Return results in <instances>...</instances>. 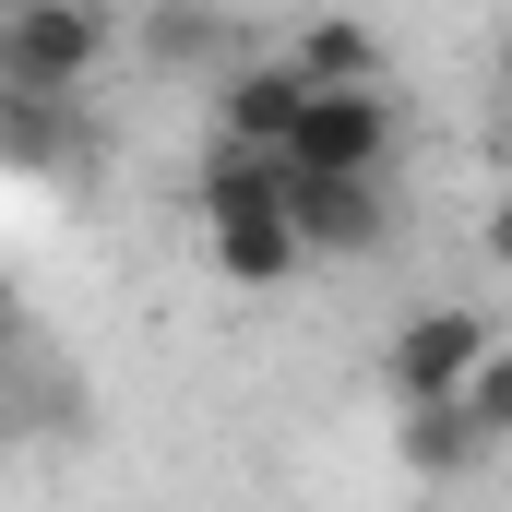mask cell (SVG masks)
<instances>
[{"label":"cell","mask_w":512,"mask_h":512,"mask_svg":"<svg viewBox=\"0 0 512 512\" xmlns=\"http://www.w3.org/2000/svg\"><path fill=\"white\" fill-rule=\"evenodd\" d=\"M465 417H477L489 441H512V346H489V358H477V382H465Z\"/></svg>","instance_id":"10"},{"label":"cell","mask_w":512,"mask_h":512,"mask_svg":"<svg viewBox=\"0 0 512 512\" xmlns=\"http://www.w3.org/2000/svg\"><path fill=\"white\" fill-rule=\"evenodd\" d=\"M393 453H405V465H417V477L441 489V477H477L489 429L465 417V393H441V405H405V417H393Z\"/></svg>","instance_id":"7"},{"label":"cell","mask_w":512,"mask_h":512,"mask_svg":"<svg viewBox=\"0 0 512 512\" xmlns=\"http://www.w3.org/2000/svg\"><path fill=\"white\" fill-rule=\"evenodd\" d=\"M84 96H24V84H0V167H24V179H72L84 167Z\"/></svg>","instance_id":"5"},{"label":"cell","mask_w":512,"mask_h":512,"mask_svg":"<svg viewBox=\"0 0 512 512\" xmlns=\"http://www.w3.org/2000/svg\"><path fill=\"white\" fill-rule=\"evenodd\" d=\"M108 60V12L96 0H0V84L24 96H84Z\"/></svg>","instance_id":"1"},{"label":"cell","mask_w":512,"mask_h":512,"mask_svg":"<svg viewBox=\"0 0 512 512\" xmlns=\"http://www.w3.org/2000/svg\"><path fill=\"white\" fill-rule=\"evenodd\" d=\"M489 262H512V191H501V215H489Z\"/></svg>","instance_id":"12"},{"label":"cell","mask_w":512,"mask_h":512,"mask_svg":"<svg viewBox=\"0 0 512 512\" xmlns=\"http://www.w3.org/2000/svg\"><path fill=\"white\" fill-rule=\"evenodd\" d=\"M215 262H227L239 286H286L310 251H298V227H286V215H215Z\"/></svg>","instance_id":"9"},{"label":"cell","mask_w":512,"mask_h":512,"mask_svg":"<svg viewBox=\"0 0 512 512\" xmlns=\"http://www.w3.org/2000/svg\"><path fill=\"white\" fill-rule=\"evenodd\" d=\"M203 36H215V24H203V12H179V0L155 12V60H203Z\"/></svg>","instance_id":"11"},{"label":"cell","mask_w":512,"mask_h":512,"mask_svg":"<svg viewBox=\"0 0 512 512\" xmlns=\"http://www.w3.org/2000/svg\"><path fill=\"white\" fill-rule=\"evenodd\" d=\"M501 96H512V24H501Z\"/></svg>","instance_id":"13"},{"label":"cell","mask_w":512,"mask_h":512,"mask_svg":"<svg viewBox=\"0 0 512 512\" xmlns=\"http://www.w3.org/2000/svg\"><path fill=\"white\" fill-rule=\"evenodd\" d=\"M298 108H310V84H298L286 60H251V72L215 96V143H239V155H286Z\"/></svg>","instance_id":"6"},{"label":"cell","mask_w":512,"mask_h":512,"mask_svg":"<svg viewBox=\"0 0 512 512\" xmlns=\"http://www.w3.org/2000/svg\"><path fill=\"white\" fill-rule=\"evenodd\" d=\"M286 72L322 96V84H382V36L358 24V12H322V24H298L286 36Z\"/></svg>","instance_id":"8"},{"label":"cell","mask_w":512,"mask_h":512,"mask_svg":"<svg viewBox=\"0 0 512 512\" xmlns=\"http://www.w3.org/2000/svg\"><path fill=\"white\" fill-rule=\"evenodd\" d=\"M286 227H298L310 262H370L393 239V191L382 179H298L286 167Z\"/></svg>","instance_id":"4"},{"label":"cell","mask_w":512,"mask_h":512,"mask_svg":"<svg viewBox=\"0 0 512 512\" xmlns=\"http://www.w3.org/2000/svg\"><path fill=\"white\" fill-rule=\"evenodd\" d=\"M298 179H382L393 167V84H322L286 131Z\"/></svg>","instance_id":"3"},{"label":"cell","mask_w":512,"mask_h":512,"mask_svg":"<svg viewBox=\"0 0 512 512\" xmlns=\"http://www.w3.org/2000/svg\"><path fill=\"white\" fill-rule=\"evenodd\" d=\"M501 334H489V310H465V298H429V310H405L382 346V393L393 405H441V393L477 382V358H489Z\"/></svg>","instance_id":"2"}]
</instances>
